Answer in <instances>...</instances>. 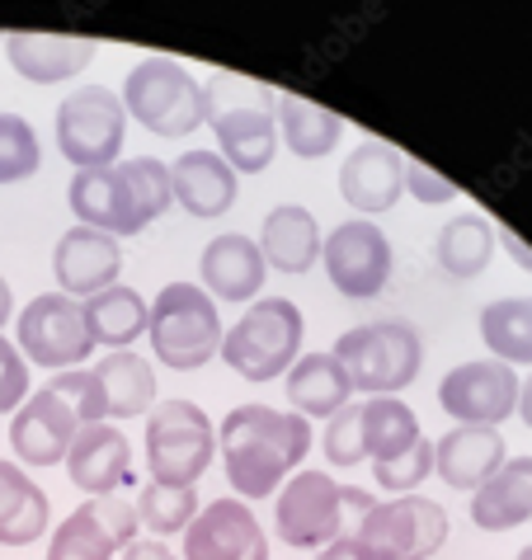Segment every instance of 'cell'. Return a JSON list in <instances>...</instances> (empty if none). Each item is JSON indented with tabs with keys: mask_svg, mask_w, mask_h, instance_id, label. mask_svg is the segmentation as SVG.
<instances>
[{
	"mask_svg": "<svg viewBox=\"0 0 532 560\" xmlns=\"http://www.w3.org/2000/svg\"><path fill=\"white\" fill-rule=\"evenodd\" d=\"M151 353L175 372H194L222 353V316L217 302L194 283H170L151 302Z\"/></svg>",
	"mask_w": 532,
	"mask_h": 560,
	"instance_id": "8992f818",
	"label": "cell"
},
{
	"mask_svg": "<svg viewBox=\"0 0 532 560\" xmlns=\"http://www.w3.org/2000/svg\"><path fill=\"white\" fill-rule=\"evenodd\" d=\"M481 339L499 363H532V298H499L485 306Z\"/></svg>",
	"mask_w": 532,
	"mask_h": 560,
	"instance_id": "836d02e7",
	"label": "cell"
},
{
	"mask_svg": "<svg viewBox=\"0 0 532 560\" xmlns=\"http://www.w3.org/2000/svg\"><path fill=\"white\" fill-rule=\"evenodd\" d=\"M20 353H28L38 368L71 372L95 353L85 325V306L67 292H43L20 311Z\"/></svg>",
	"mask_w": 532,
	"mask_h": 560,
	"instance_id": "30bf717a",
	"label": "cell"
},
{
	"mask_svg": "<svg viewBox=\"0 0 532 560\" xmlns=\"http://www.w3.org/2000/svg\"><path fill=\"white\" fill-rule=\"evenodd\" d=\"M71 212L81 217V226L108 231V236H137L147 231L142 212H137L128 184H123L118 165H100V170H76L71 189H67Z\"/></svg>",
	"mask_w": 532,
	"mask_h": 560,
	"instance_id": "ac0fdd59",
	"label": "cell"
},
{
	"mask_svg": "<svg viewBox=\"0 0 532 560\" xmlns=\"http://www.w3.org/2000/svg\"><path fill=\"white\" fill-rule=\"evenodd\" d=\"M123 269V250H118V236L108 231H95V226H71L67 236L57 241L53 250V273L67 298L76 302H90L100 298L104 288H114V278Z\"/></svg>",
	"mask_w": 532,
	"mask_h": 560,
	"instance_id": "e0dca14e",
	"label": "cell"
},
{
	"mask_svg": "<svg viewBox=\"0 0 532 560\" xmlns=\"http://www.w3.org/2000/svg\"><path fill=\"white\" fill-rule=\"evenodd\" d=\"M274 533L288 547H331L344 537V486L325 471H297L278 494Z\"/></svg>",
	"mask_w": 532,
	"mask_h": 560,
	"instance_id": "7c38bea8",
	"label": "cell"
},
{
	"mask_svg": "<svg viewBox=\"0 0 532 560\" xmlns=\"http://www.w3.org/2000/svg\"><path fill=\"white\" fill-rule=\"evenodd\" d=\"M372 504H378V500H372L368 490H354V486H344V509H354L358 518H363V513H368Z\"/></svg>",
	"mask_w": 532,
	"mask_h": 560,
	"instance_id": "bcb514c9",
	"label": "cell"
},
{
	"mask_svg": "<svg viewBox=\"0 0 532 560\" xmlns=\"http://www.w3.org/2000/svg\"><path fill=\"white\" fill-rule=\"evenodd\" d=\"M316 560H378V556H372L358 537H335L331 547H321V556H316Z\"/></svg>",
	"mask_w": 532,
	"mask_h": 560,
	"instance_id": "7bdbcfd3",
	"label": "cell"
},
{
	"mask_svg": "<svg viewBox=\"0 0 532 560\" xmlns=\"http://www.w3.org/2000/svg\"><path fill=\"white\" fill-rule=\"evenodd\" d=\"M433 255H438V264H443V273L458 278V283L481 278L485 269H490V259H495V226L485 222V217H476V212L452 217V222L438 231Z\"/></svg>",
	"mask_w": 532,
	"mask_h": 560,
	"instance_id": "f1b7e54d",
	"label": "cell"
},
{
	"mask_svg": "<svg viewBox=\"0 0 532 560\" xmlns=\"http://www.w3.org/2000/svg\"><path fill=\"white\" fill-rule=\"evenodd\" d=\"M505 433L499 429H448L443 439L433 443V471L448 480L452 490H481L499 466H505Z\"/></svg>",
	"mask_w": 532,
	"mask_h": 560,
	"instance_id": "44dd1931",
	"label": "cell"
},
{
	"mask_svg": "<svg viewBox=\"0 0 532 560\" xmlns=\"http://www.w3.org/2000/svg\"><path fill=\"white\" fill-rule=\"evenodd\" d=\"M198 504L203 500L194 486H155V480H147L142 494H137V523L155 537H170L198 518Z\"/></svg>",
	"mask_w": 532,
	"mask_h": 560,
	"instance_id": "e575fe53",
	"label": "cell"
},
{
	"mask_svg": "<svg viewBox=\"0 0 532 560\" xmlns=\"http://www.w3.org/2000/svg\"><path fill=\"white\" fill-rule=\"evenodd\" d=\"M48 386H53V392L76 410L81 429H85V424H104V419H108V400H104V386H100L95 372L71 368V372H57Z\"/></svg>",
	"mask_w": 532,
	"mask_h": 560,
	"instance_id": "74e56055",
	"label": "cell"
},
{
	"mask_svg": "<svg viewBox=\"0 0 532 560\" xmlns=\"http://www.w3.org/2000/svg\"><path fill=\"white\" fill-rule=\"evenodd\" d=\"M401 189H405V161L386 142L354 147L349 161L339 165V194L358 212H391L401 203Z\"/></svg>",
	"mask_w": 532,
	"mask_h": 560,
	"instance_id": "d6986e66",
	"label": "cell"
},
{
	"mask_svg": "<svg viewBox=\"0 0 532 560\" xmlns=\"http://www.w3.org/2000/svg\"><path fill=\"white\" fill-rule=\"evenodd\" d=\"M128 466H132V447L123 439V429H114V424H85L67 453L71 486L85 490L90 500L114 494L123 480H128Z\"/></svg>",
	"mask_w": 532,
	"mask_h": 560,
	"instance_id": "ffe728a7",
	"label": "cell"
},
{
	"mask_svg": "<svg viewBox=\"0 0 532 560\" xmlns=\"http://www.w3.org/2000/svg\"><path fill=\"white\" fill-rule=\"evenodd\" d=\"M405 189L415 194V203H429V208H438V203H452L458 198V189H452L448 179H438L429 165H405Z\"/></svg>",
	"mask_w": 532,
	"mask_h": 560,
	"instance_id": "b9f144b4",
	"label": "cell"
},
{
	"mask_svg": "<svg viewBox=\"0 0 532 560\" xmlns=\"http://www.w3.org/2000/svg\"><path fill=\"white\" fill-rule=\"evenodd\" d=\"M532 518V457H513L472 494V523L485 533H509Z\"/></svg>",
	"mask_w": 532,
	"mask_h": 560,
	"instance_id": "4316f807",
	"label": "cell"
},
{
	"mask_svg": "<svg viewBox=\"0 0 532 560\" xmlns=\"http://www.w3.org/2000/svg\"><path fill=\"white\" fill-rule=\"evenodd\" d=\"M311 447V424L302 415L269 410V406H241L222 424V457L227 480L241 500H264L284 486L292 466H302Z\"/></svg>",
	"mask_w": 532,
	"mask_h": 560,
	"instance_id": "6da1fadb",
	"label": "cell"
},
{
	"mask_svg": "<svg viewBox=\"0 0 532 560\" xmlns=\"http://www.w3.org/2000/svg\"><path fill=\"white\" fill-rule=\"evenodd\" d=\"M137 541V509L118 494H100L53 533L48 560H114Z\"/></svg>",
	"mask_w": 532,
	"mask_h": 560,
	"instance_id": "5bb4252c",
	"label": "cell"
},
{
	"mask_svg": "<svg viewBox=\"0 0 532 560\" xmlns=\"http://www.w3.org/2000/svg\"><path fill=\"white\" fill-rule=\"evenodd\" d=\"M519 372L499 358H481V363H462L438 382V406H443L458 424L495 429L519 410Z\"/></svg>",
	"mask_w": 532,
	"mask_h": 560,
	"instance_id": "8fae6325",
	"label": "cell"
},
{
	"mask_svg": "<svg viewBox=\"0 0 532 560\" xmlns=\"http://www.w3.org/2000/svg\"><path fill=\"white\" fill-rule=\"evenodd\" d=\"M331 353L339 358V368L349 372L354 392H368V400L405 392V386L419 377V368H425V345H419L415 325H405V320L358 325V330L335 339Z\"/></svg>",
	"mask_w": 532,
	"mask_h": 560,
	"instance_id": "3957f363",
	"label": "cell"
},
{
	"mask_svg": "<svg viewBox=\"0 0 532 560\" xmlns=\"http://www.w3.org/2000/svg\"><path fill=\"white\" fill-rule=\"evenodd\" d=\"M368 453H363V406L349 400L339 415H331L325 424V462L331 466H358Z\"/></svg>",
	"mask_w": 532,
	"mask_h": 560,
	"instance_id": "f35d334b",
	"label": "cell"
},
{
	"mask_svg": "<svg viewBox=\"0 0 532 560\" xmlns=\"http://www.w3.org/2000/svg\"><path fill=\"white\" fill-rule=\"evenodd\" d=\"M170 189L184 212L208 222L236 203V170L222 161V151H184L170 165Z\"/></svg>",
	"mask_w": 532,
	"mask_h": 560,
	"instance_id": "7402d4cb",
	"label": "cell"
},
{
	"mask_svg": "<svg viewBox=\"0 0 532 560\" xmlns=\"http://www.w3.org/2000/svg\"><path fill=\"white\" fill-rule=\"evenodd\" d=\"M123 184H128L137 212H142V222L151 226L155 217H161L170 203H175V189H170V165L165 161H151V155H137V161H123L118 165Z\"/></svg>",
	"mask_w": 532,
	"mask_h": 560,
	"instance_id": "d590c367",
	"label": "cell"
},
{
	"mask_svg": "<svg viewBox=\"0 0 532 560\" xmlns=\"http://www.w3.org/2000/svg\"><path fill=\"white\" fill-rule=\"evenodd\" d=\"M123 108L155 137H184L208 122V85L175 57H147L123 81Z\"/></svg>",
	"mask_w": 532,
	"mask_h": 560,
	"instance_id": "277c9868",
	"label": "cell"
},
{
	"mask_svg": "<svg viewBox=\"0 0 532 560\" xmlns=\"http://www.w3.org/2000/svg\"><path fill=\"white\" fill-rule=\"evenodd\" d=\"M321 259H325V273L339 298H378L391 278V241L382 226L372 222H344L335 226L331 236L321 241Z\"/></svg>",
	"mask_w": 532,
	"mask_h": 560,
	"instance_id": "4fadbf2b",
	"label": "cell"
},
{
	"mask_svg": "<svg viewBox=\"0 0 532 560\" xmlns=\"http://www.w3.org/2000/svg\"><path fill=\"white\" fill-rule=\"evenodd\" d=\"M259 255L278 273H307L321 259V226L302 203H284L264 217L259 231Z\"/></svg>",
	"mask_w": 532,
	"mask_h": 560,
	"instance_id": "484cf974",
	"label": "cell"
},
{
	"mask_svg": "<svg viewBox=\"0 0 532 560\" xmlns=\"http://www.w3.org/2000/svg\"><path fill=\"white\" fill-rule=\"evenodd\" d=\"M5 57L24 81L61 85L95 61V43L90 38H57V34H5Z\"/></svg>",
	"mask_w": 532,
	"mask_h": 560,
	"instance_id": "603a6c76",
	"label": "cell"
},
{
	"mask_svg": "<svg viewBox=\"0 0 532 560\" xmlns=\"http://www.w3.org/2000/svg\"><path fill=\"white\" fill-rule=\"evenodd\" d=\"M38 165H43V147L38 132L28 128V118L0 114V184H20L38 175Z\"/></svg>",
	"mask_w": 532,
	"mask_h": 560,
	"instance_id": "8d00e7d4",
	"label": "cell"
},
{
	"mask_svg": "<svg viewBox=\"0 0 532 560\" xmlns=\"http://www.w3.org/2000/svg\"><path fill=\"white\" fill-rule=\"evenodd\" d=\"M354 537L378 560H429L448 541V513L425 494H401V500L372 504L358 518Z\"/></svg>",
	"mask_w": 532,
	"mask_h": 560,
	"instance_id": "9c48e42d",
	"label": "cell"
},
{
	"mask_svg": "<svg viewBox=\"0 0 532 560\" xmlns=\"http://www.w3.org/2000/svg\"><path fill=\"white\" fill-rule=\"evenodd\" d=\"M217 433L212 419L189 400H161L147 424V466L155 486H198L212 466Z\"/></svg>",
	"mask_w": 532,
	"mask_h": 560,
	"instance_id": "52a82bcc",
	"label": "cell"
},
{
	"mask_svg": "<svg viewBox=\"0 0 532 560\" xmlns=\"http://www.w3.org/2000/svg\"><path fill=\"white\" fill-rule=\"evenodd\" d=\"M95 377L104 386V400H108V415H114V419H137V415L151 410L155 372H151V363L142 353H128V349L104 353L100 368H95Z\"/></svg>",
	"mask_w": 532,
	"mask_h": 560,
	"instance_id": "f546056e",
	"label": "cell"
},
{
	"mask_svg": "<svg viewBox=\"0 0 532 560\" xmlns=\"http://www.w3.org/2000/svg\"><path fill=\"white\" fill-rule=\"evenodd\" d=\"M425 439L419 433V419L415 410L405 406L401 396H372L363 400V453L372 462H396L401 453H410V447Z\"/></svg>",
	"mask_w": 532,
	"mask_h": 560,
	"instance_id": "d6a6232c",
	"label": "cell"
},
{
	"mask_svg": "<svg viewBox=\"0 0 532 560\" xmlns=\"http://www.w3.org/2000/svg\"><path fill=\"white\" fill-rule=\"evenodd\" d=\"M354 396V382L349 372L339 368L335 353H302L297 363L288 368V400H292V415L302 419H331L349 406Z\"/></svg>",
	"mask_w": 532,
	"mask_h": 560,
	"instance_id": "d4e9b609",
	"label": "cell"
},
{
	"mask_svg": "<svg viewBox=\"0 0 532 560\" xmlns=\"http://www.w3.org/2000/svg\"><path fill=\"white\" fill-rule=\"evenodd\" d=\"M24 400H28V363H24V353L0 335V415L20 410Z\"/></svg>",
	"mask_w": 532,
	"mask_h": 560,
	"instance_id": "60d3db41",
	"label": "cell"
},
{
	"mask_svg": "<svg viewBox=\"0 0 532 560\" xmlns=\"http://www.w3.org/2000/svg\"><path fill=\"white\" fill-rule=\"evenodd\" d=\"M10 316H14V292H10L5 278H0V325H5Z\"/></svg>",
	"mask_w": 532,
	"mask_h": 560,
	"instance_id": "7dc6e473",
	"label": "cell"
},
{
	"mask_svg": "<svg viewBox=\"0 0 532 560\" xmlns=\"http://www.w3.org/2000/svg\"><path fill=\"white\" fill-rule=\"evenodd\" d=\"M519 415H523V424L532 429V377H528V386H519Z\"/></svg>",
	"mask_w": 532,
	"mask_h": 560,
	"instance_id": "c3c4849f",
	"label": "cell"
},
{
	"mask_svg": "<svg viewBox=\"0 0 532 560\" xmlns=\"http://www.w3.org/2000/svg\"><path fill=\"white\" fill-rule=\"evenodd\" d=\"M433 471V443L429 439H419L410 453H401L396 462H382V466H372V476H378V486L391 490V494H410L419 480H425Z\"/></svg>",
	"mask_w": 532,
	"mask_h": 560,
	"instance_id": "ab89813d",
	"label": "cell"
},
{
	"mask_svg": "<svg viewBox=\"0 0 532 560\" xmlns=\"http://www.w3.org/2000/svg\"><path fill=\"white\" fill-rule=\"evenodd\" d=\"M519 560H532V547H523V551H519Z\"/></svg>",
	"mask_w": 532,
	"mask_h": 560,
	"instance_id": "681fc988",
	"label": "cell"
},
{
	"mask_svg": "<svg viewBox=\"0 0 532 560\" xmlns=\"http://www.w3.org/2000/svg\"><path fill=\"white\" fill-rule=\"evenodd\" d=\"M198 278H203V292H212V298L250 302L264 288V255L250 236H217L198 259Z\"/></svg>",
	"mask_w": 532,
	"mask_h": 560,
	"instance_id": "cb8c5ba5",
	"label": "cell"
},
{
	"mask_svg": "<svg viewBox=\"0 0 532 560\" xmlns=\"http://www.w3.org/2000/svg\"><path fill=\"white\" fill-rule=\"evenodd\" d=\"M278 137L288 142L292 155L302 161H321L331 155L344 137V122L331 114V108L311 104V100H297V95H284L278 100Z\"/></svg>",
	"mask_w": 532,
	"mask_h": 560,
	"instance_id": "1f68e13d",
	"label": "cell"
},
{
	"mask_svg": "<svg viewBox=\"0 0 532 560\" xmlns=\"http://www.w3.org/2000/svg\"><path fill=\"white\" fill-rule=\"evenodd\" d=\"M123 560H175V556H170V547H161V541H132V547L123 551Z\"/></svg>",
	"mask_w": 532,
	"mask_h": 560,
	"instance_id": "ee69618b",
	"label": "cell"
},
{
	"mask_svg": "<svg viewBox=\"0 0 532 560\" xmlns=\"http://www.w3.org/2000/svg\"><path fill=\"white\" fill-rule=\"evenodd\" d=\"M48 494L20 466L0 462V547H28L48 533Z\"/></svg>",
	"mask_w": 532,
	"mask_h": 560,
	"instance_id": "83f0119b",
	"label": "cell"
},
{
	"mask_svg": "<svg viewBox=\"0 0 532 560\" xmlns=\"http://www.w3.org/2000/svg\"><path fill=\"white\" fill-rule=\"evenodd\" d=\"M184 560H269V541L250 504L217 500L184 527Z\"/></svg>",
	"mask_w": 532,
	"mask_h": 560,
	"instance_id": "9a60e30c",
	"label": "cell"
},
{
	"mask_svg": "<svg viewBox=\"0 0 532 560\" xmlns=\"http://www.w3.org/2000/svg\"><path fill=\"white\" fill-rule=\"evenodd\" d=\"M85 325H90V339L95 345H108V349H128L137 335H147L151 325V311L142 302V292L137 288H104L100 298L85 302Z\"/></svg>",
	"mask_w": 532,
	"mask_h": 560,
	"instance_id": "4dcf8cb0",
	"label": "cell"
},
{
	"mask_svg": "<svg viewBox=\"0 0 532 560\" xmlns=\"http://www.w3.org/2000/svg\"><path fill=\"white\" fill-rule=\"evenodd\" d=\"M278 100L269 85L255 81H227L217 75L208 85V122L222 147V161L241 175H259L274 165L278 151Z\"/></svg>",
	"mask_w": 532,
	"mask_h": 560,
	"instance_id": "7a4b0ae2",
	"label": "cell"
},
{
	"mask_svg": "<svg viewBox=\"0 0 532 560\" xmlns=\"http://www.w3.org/2000/svg\"><path fill=\"white\" fill-rule=\"evenodd\" d=\"M76 433H81L76 410L53 392V386H43L38 396H28L24 406L14 410L10 447H14V457L28 462V466H57V462H67Z\"/></svg>",
	"mask_w": 532,
	"mask_h": 560,
	"instance_id": "2e32d148",
	"label": "cell"
},
{
	"mask_svg": "<svg viewBox=\"0 0 532 560\" xmlns=\"http://www.w3.org/2000/svg\"><path fill=\"white\" fill-rule=\"evenodd\" d=\"M307 320L288 298H264L222 335L227 368H236L245 382H274L288 377V368L302 358Z\"/></svg>",
	"mask_w": 532,
	"mask_h": 560,
	"instance_id": "5b68a950",
	"label": "cell"
},
{
	"mask_svg": "<svg viewBox=\"0 0 532 560\" xmlns=\"http://www.w3.org/2000/svg\"><path fill=\"white\" fill-rule=\"evenodd\" d=\"M495 245H505V250H509L513 259H519L523 269H532V250H528V245H523L519 236H513V231H505V226H499V231H495Z\"/></svg>",
	"mask_w": 532,
	"mask_h": 560,
	"instance_id": "f6af8a7d",
	"label": "cell"
},
{
	"mask_svg": "<svg viewBox=\"0 0 532 560\" xmlns=\"http://www.w3.org/2000/svg\"><path fill=\"white\" fill-rule=\"evenodd\" d=\"M128 137V108L108 85L71 90L57 104V147L76 170L114 165Z\"/></svg>",
	"mask_w": 532,
	"mask_h": 560,
	"instance_id": "ba28073f",
	"label": "cell"
}]
</instances>
